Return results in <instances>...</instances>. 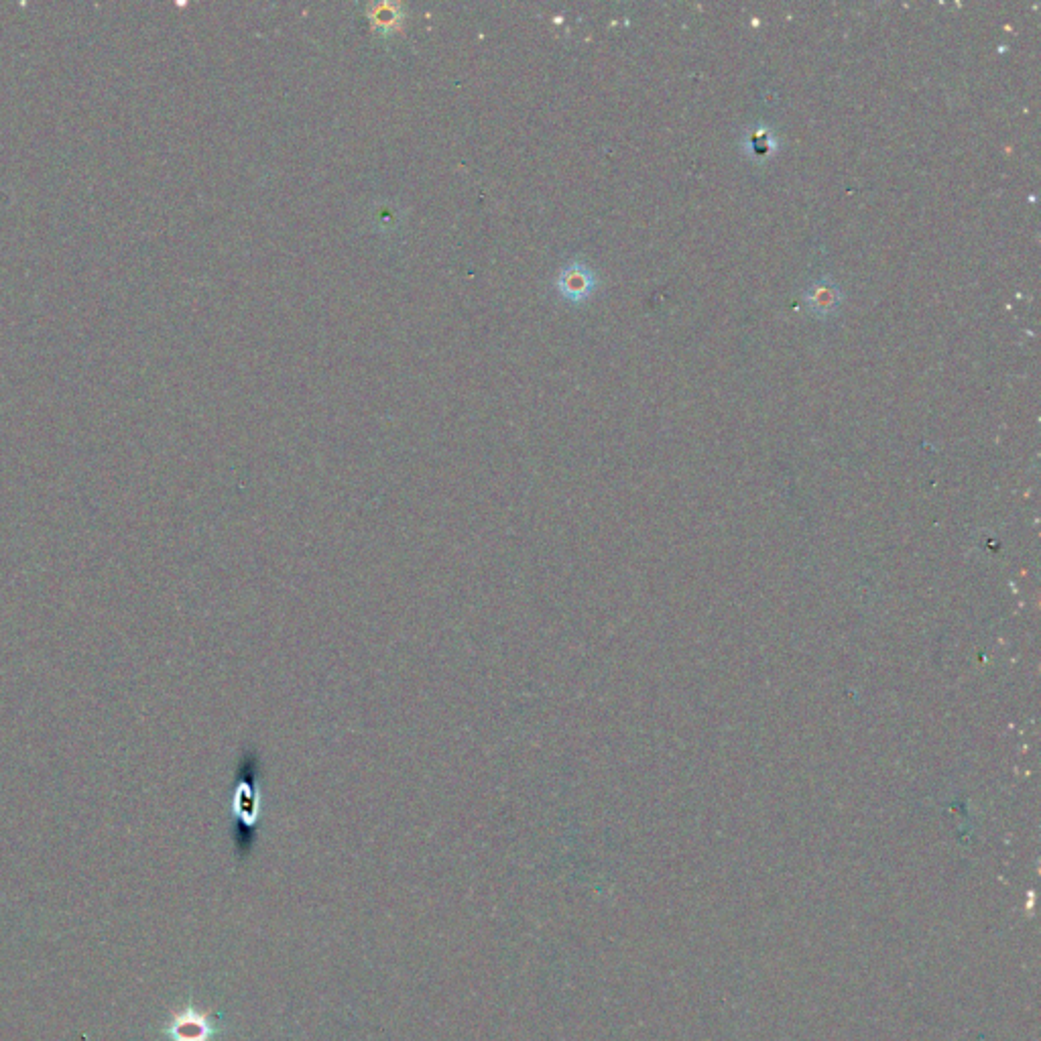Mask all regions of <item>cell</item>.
Returning a JSON list of instances; mask_svg holds the SVG:
<instances>
[{
	"label": "cell",
	"mask_w": 1041,
	"mask_h": 1041,
	"mask_svg": "<svg viewBox=\"0 0 1041 1041\" xmlns=\"http://www.w3.org/2000/svg\"><path fill=\"white\" fill-rule=\"evenodd\" d=\"M808 297H810V303H812V308L816 312H830L832 308H836L838 291L830 283H818Z\"/></svg>",
	"instance_id": "obj_4"
},
{
	"label": "cell",
	"mask_w": 1041,
	"mask_h": 1041,
	"mask_svg": "<svg viewBox=\"0 0 1041 1041\" xmlns=\"http://www.w3.org/2000/svg\"><path fill=\"white\" fill-rule=\"evenodd\" d=\"M165 1033L171 1041H212L220 1033L210 1011H200L192 1003L179 1011H173Z\"/></svg>",
	"instance_id": "obj_1"
},
{
	"label": "cell",
	"mask_w": 1041,
	"mask_h": 1041,
	"mask_svg": "<svg viewBox=\"0 0 1041 1041\" xmlns=\"http://www.w3.org/2000/svg\"><path fill=\"white\" fill-rule=\"evenodd\" d=\"M590 285H592V275L580 267V265H574L570 267L564 277H562V287H564V295L568 297H582V295H588L590 291Z\"/></svg>",
	"instance_id": "obj_3"
},
{
	"label": "cell",
	"mask_w": 1041,
	"mask_h": 1041,
	"mask_svg": "<svg viewBox=\"0 0 1041 1041\" xmlns=\"http://www.w3.org/2000/svg\"><path fill=\"white\" fill-rule=\"evenodd\" d=\"M247 775H240L236 789H234V818L244 830H255L261 818V791H259V771L255 767H249L244 771Z\"/></svg>",
	"instance_id": "obj_2"
}]
</instances>
